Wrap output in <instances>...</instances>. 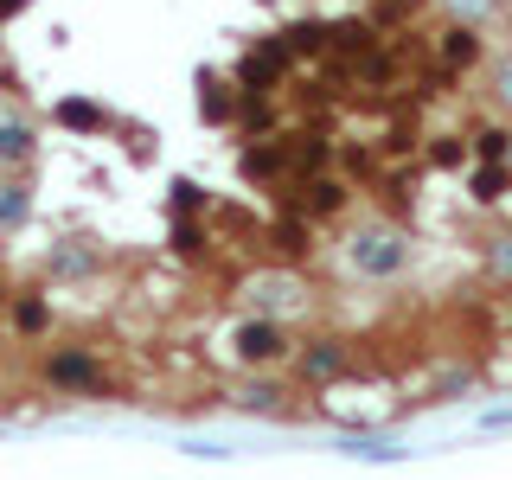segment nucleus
<instances>
[{
  "instance_id": "nucleus-1",
  "label": "nucleus",
  "mask_w": 512,
  "mask_h": 480,
  "mask_svg": "<svg viewBox=\"0 0 512 480\" xmlns=\"http://www.w3.org/2000/svg\"><path fill=\"white\" fill-rule=\"evenodd\" d=\"M45 378L58 384V391H103V359H96L90 346H58L52 359H45Z\"/></svg>"
}]
</instances>
